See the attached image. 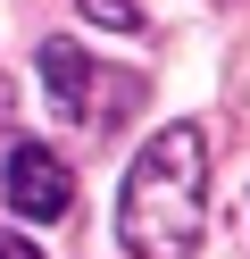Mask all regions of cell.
Returning a JSON list of instances; mask_svg holds the SVG:
<instances>
[{"label":"cell","mask_w":250,"mask_h":259,"mask_svg":"<svg viewBox=\"0 0 250 259\" xmlns=\"http://www.w3.org/2000/svg\"><path fill=\"white\" fill-rule=\"evenodd\" d=\"M200 209H209V151H200V125H167L142 142L125 176V201H117V242L133 259H192L200 242Z\"/></svg>","instance_id":"obj_1"},{"label":"cell","mask_w":250,"mask_h":259,"mask_svg":"<svg viewBox=\"0 0 250 259\" xmlns=\"http://www.w3.org/2000/svg\"><path fill=\"white\" fill-rule=\"evenodd\" d=\"M0 201H9L25 226L67 218V201H75L67 159H59V151H42V142H9V159H0Z\"/></svg>","instance_id":"obj_2"},{"label":"cell","mask_w":250,"mask_h":259,"mask_svg":"<svg viewBox=\"0 0 250 259\" xmlns=\"http://www.w3.org/2000/svg\"><path fill=\"white\" fill-rule=\"evenodd\" d=\"M42 75H50V109H59V117L109 134V117H100V67L75 51V42H42Z\"/></svg>","instance_id":"obj_3"},{"label":"cell","mask_w":250,"mask_h":259,"mask_svg":"<svg viewBox=\"0 0 250 259\" xmlns=\"http://www.w3.org/2000/svg\"><path fill=\"white\" fill-rule=\"evenodd\" d=\"M83 17H100V25H133V0H83Z\"/></svg>","instance_id":"obj_4"},{"label":"cell","mask_w":250,"mask_h":259,"mask_svg":"<svg viewBox=\"0 0 250 259\" xmlns=\"http://www.w3.org/2000/svg\"><path fill=\"white\" fill-rule=\"evenodd\" d=\"M0 259H42V242H25V234H0Z\"/></svg>","instance_id":"obj_5"},{"label":"cell","mask_w":250,"mask_h":259,"mask_svg":"<svg viewBox=\"0 0 250 259\" xmlns=\"http://www.w3.org/2000/svg\"><path fill=\"white\" fill-rule=\"evenodd\" d=\"M0 142H9V75H0Z\"/></svg>","instance_id":"obj_6"}]
</instances>
